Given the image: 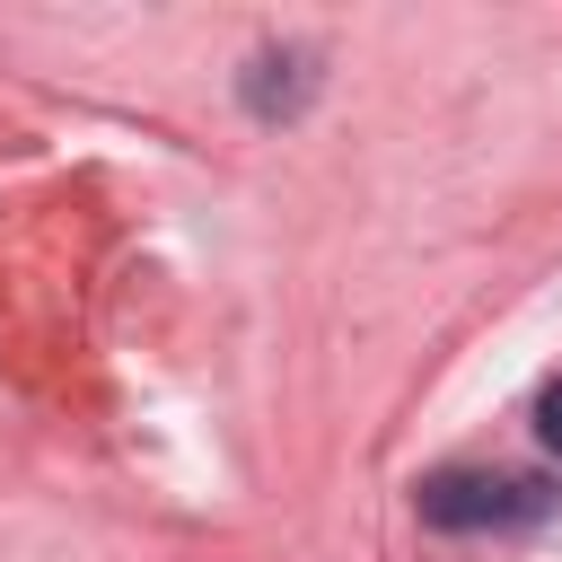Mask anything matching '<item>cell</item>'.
<instances>
[{"label":"cell","instance_id":"cell-3","mask_svg":"<svg viewBox=\"0 0 562 562\" xmlns=\"http://www.w3.org/2000/svg\"><path fill=\"white\" fill-rule=\"evenodd\" d=\"M536 439H544V448L562 457V378H553V386L536 395Z\"/></svg>","mask_w":562,"mask_h":562},{"label":"cell","instance_id":"cell-1","mask_svg":"<svg viewBox=\"0 0 562 562\" xmlns=\"http://www.w3.org/2000/svg\"><path fill=\"white\" fill-rule=\"evenodd\" d=\"M422 518L430 527H448V536H474V527H527V518H544V483H518V474H465V465H448V474H430L422 492Z\"/></svg>","mask_w":562,"mask_h":562},{"label":"cell","instance_id":"cell-2","mask_svg":"<svg viewBox=\"0 0 562 562\" xmlns=\"http://www.w3.org/2000/svg\"><path fill=\"white\" fill-rule=\"evenodd\" d=\"M307 53H255V70H246V105L272 123V114H299L307 105Z\"/></svg>","mask_w":562,"mask_h":562}]
</instances>
